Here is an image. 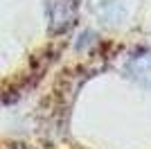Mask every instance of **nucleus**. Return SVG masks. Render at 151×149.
Masks as SVG:
<instances>
[{
	"label": "nucleus",
	"instance_id": "obj_2",
	"mask_svg": "<svg viewBox=\"0 0 151 149\" xmlns=\"http://www.w3.org/2000/svg\"><path fill=\"white\" fill-rule=\"evenodd\" d=\"M52 12H50V25L54 32L65 30L72 20H75V7L70 5L68 0H54L52 2Z\"/></svg>",
	"mask_w": 151,
	"mask_h": 149
},
{
	"label": "nucleus",
	"instance_id": "obj_1",
	"mask_svg": "<svg viewBox=\"0 0 151 149\" xmlns=\"http://www.w3.org/2000/svg\"><path fill=\"white\" fill-rule=\"evenodd\" d=\"M126 70L131 77H135L138 81L151 86V52L149 50H138L133 52L131 59L126 61Z\"/></svg>",
	"mask_w": 151,
	"mask_h": 149
}]
</instances>
